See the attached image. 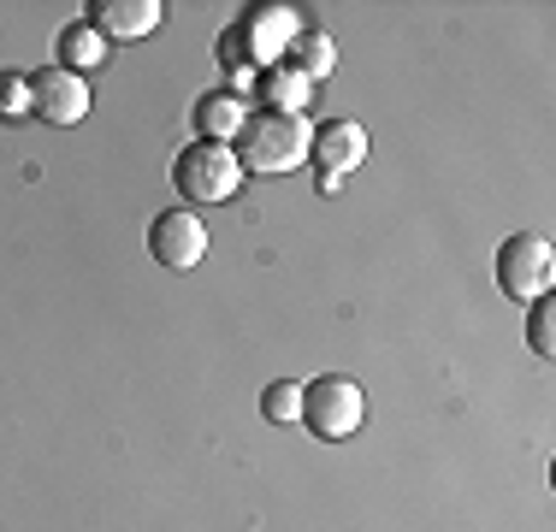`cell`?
<instances>
[{
  "instance_id": "1",
  "label": "cell",
  "mask_w": 556,
  "mask_h": 532,
  "mask_svg": "<svg viewBox=\"0 0 556 532\" xmlns=\"http://www.w3.org/2000/svg\"><path fill=\"white\" fill-rule=\"evenodd\" d=\"M296 36H302L296 7H249L231 30H219V72L243 84V77H255V72L285 60Z\"/></svg>"
},
{
  "instance_id": "2",
  "label": "cell",
  "mask_w": 556,
  "mask_h": 532,
  "mask_svg": "<svg viewBox=\"0 0 556 532\" xmlns=\"http://www.w3.org/2000/svg\"><path fill=\"white\" fill-rule=\"evenodd\" d=\"M314 125L302 113H267V106H249L243 130H237V166L243 172H290L308 160Z\"/></svg>"
},
{
  "instance_id": "3",
  "label": "cell",
  "mask_w": 556,
  "mask_h": 532,
  "mask_svg": "<svg viewBox=\"0 0 556 532\" xmlns=\"http://www.w3.org/2000/svg\"><path fill=\"white\" fill-rule=\"evenodd\" d=\"M172 183H178L184 202H231L237 183H243V166L225 142H202L195 137L190 149L172 160Z\"/></svg>"
},
{
  "instance_id": "4",
  "label": "cell",
  "mask_w": 556,
  "mask_h": 532,
  "mask_svg": "<svg viewBox=\"0 0 556 532\" xmlns=\"http://www.w3.org/2000/svg\"><path fill=\"white\" fill-rule=\"evenodd\" d=\"M367 415V396L355 379H343V372H326V379L302 384V420H308L314 438H326V444H338V438H350L355 426Z\"/></svg>"
},
{
  "instance_id": "5",
  "label": "cell",
  "mask_w": 556,
  "mask_h": 532,
  "mask_svg": "<svg viewBox=\"0 0 556 532\" xmlns=\"http://www.w3.org/2000/svg\"><path fill=\"white\" fill-rule=\"evenodd\" d=\"M551 278H556V255L545 237L533 231H515L509 243L497 249V290L509 302H539L551 296Z\"/></svg>"
},
{
  "instance_id": "6",
  "label": "cell",
  "mask_w": 556,
  "mask_h": 532,
  "mask_svg": "<svg viewBox=\"0 0 556 532\" xmlns=\"http://www.w3.org/2000/svg\"><path fill=\"white\" fill-rule=\"evenodd\" d=\"M149 255L161 266H172V273H190V266H202V255H207V225L195 219L190 207L161 213V219L149 225Z\"/></svg>"
},
{
  "instance_id": "7",
  "label": "cell",
  "mask_w": 556,
  "mask_h": 532,
  "mask_svg": "<svg viewBox=\"0 0 556 532\" xmlns=\"http://www.w3.org/2000/svg\"><path fill=\"white\" fill-rule=\"evenodd\" d=\"M308 160L320 166V190H338V183H343V178H350V172L367 160V130L355 125V118H332V125L314 130Z\"/></svg>"
},
{
  "instance_id": "8",
  "label": "cell",
  "mask_w": 556,
  "mask_h": 532,
  "mask_svg": "<svg viewBox=\"0 0 556 532\" xmlns=\"http://www.w3.org/2000/svg\"><path fill=\"white\" fill-rule=\"evenodd\" d=\"M30 113L42 125H77L89 113V84L65 65H48V72L30 77Z\"/></svg>"
},
{
  "instance_id": "9",
  "label": "cell",
  "mask_w": 556,
  "mask_h": 532,
  "mask_svg": "<svg viewBox=\"0 0 556 532\" xmlns=\"http://www.w3.org/2000/svg\"><path fill=\"white\" fill-rule=\"evenodd\" d=\"M161 0H96L89 7V24H96L101 36H118V42H137V36H149L154 24H161Z\"/></svg>"
},
{
  "instance_id": "10",
  "label": "cell",
  "mask_w": 556,
  "mask_h": 532,
  "mask_svg": "<svg viewBox=\"0 0 556 532\" xmlns=\"http://www.w3.org/2000/svg\"><path fill=\"white\" fill-rule=\"evenodd\" d=\"M243 118H249V101L237 96V89H214V96L195 101V130H202V142L237 137V130H243Z\"/></svg>"
},
{
  "instance_id": "11",
  "label": "cell",
  "mask_w": 556,
  "mask_h": 532,
  "mask_svg": "<svg viewBox=\"0 0 556 532\" xmlns=\"http://www.w3.org/2000/svg\"><path fill=\"white\" fill-rule=\"evenodd\" d=\"M54 53L65 60V72H77V77H84V72H96V65L108 60V36H101L89 18H77V24H65V30H60Z\"/></svg>"
},
{
  "instance_id": "12",
  "label": "cell",
  "mask_w": 556,
  "mask_h": 532,
  "mask_svg": "<svg viewBox=\"0 0 556 532\" xmlns=\"http://www.w3.org/2000/svg\"><path fill=\"white\" fill-rule=\"evenodd\" d=\"M261 106H267V113H302V106H308V77L290 72L285 60L267 65V72H261Z\"/></svg>"
},
{
  "instance_id": "13",
  "label": "cell",
  "mask_w": 556,
  "mask_h": 532,
  "mask_svg": "<svg viewBox=\"0 0 556 532\" xmlns=\"http://www.w3.org/2000/svg\"><path fill=\"white\" fill-rule=\"evenodd\" d=\"M285 65H290V72H302L308 84H314V77H332V65H338V42H332L326 30H302L296 42H290Z\"/></svg>"
},
{
  "instance_id": "14",
  "label": "cell",
  "mask_w": 556,
  "mask_h": 532,
  "mask_svg": "<svg viewBox=\"0 0 556 532\" xmlns=\"http://www.w3.org/2000/svg\"><path fill=\"white\" fill-rule=\"evenodd\" d=\"M261 415H267L273 426H290V420H302V384L296 379H278L261 391Z\"/></svg>"
},
{
  "instance_id": "15",
  "label": "cell",
  "mask_w": 556,
  "mask_h": 532,
  "mask_svg": "<svg viewBox=\"0 0 556 532\" xmlns=\"http://www.w3.org/2000/svg\"><path fill=\"white\" fill-rule=\"evenodd\" d=\"M527 308H533V314H527V343H533L539 355H551V350H556V331H551L556 302H551V296H539V302H527Z\"/></svg>"
},
{
  "instance_id": "16",
  "label": "cell",
  "mask_w": 556,
  "mask_h": 532,
  "mask_svg": "<svg viewBox=\"0 0 556 532\" xmlns=\"http://www.w3.org/2000/svg\"><path fill=\"white\" fill-rule=\"evenodd\" d=\"M0 118H30V77L0 72Z\"/></svg>"
}]
</instances>
